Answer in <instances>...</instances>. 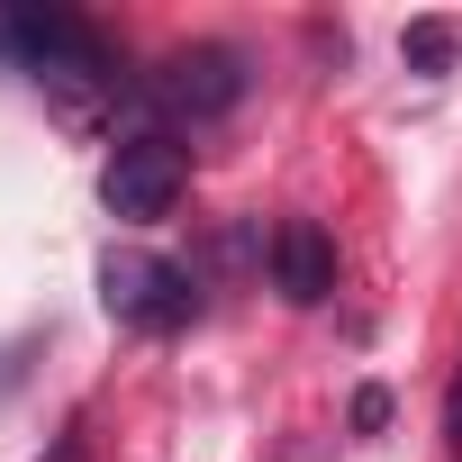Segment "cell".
I'll use <instances>...</instances> for the list:
<instances>
[{
	"instance_id": "cell-5",
	"label": "cell",
	"mask_w": 462,
	"mask_h": 462,
	"mask_svg": "<svg viewBox=\"0 0 462 462\" xmlns=\"http://www.w3.org/2000/svg\"><path fill=\"white\" fill-rule=\"evenodd\" d=\"M273 291L291 309H318L336 291V245H327V226L318 217H282L273 226Z\"/></svg>"
},
{
	"instance_id": "cell-3",
	"label": "cell",
	"mask_w": 462,
	"mask_h": 462,
	"mask_svg": "<svg viewBox=\"0 0 462 462\" xmlns=\"http://www.w3.org/2000/svg\"><path fill=\"white\" fill-rule=\"evenodd\" d=\"M181 190H190V154H181L163 127L118 136L109 163H100V208H109L118 226H154V217H172Z\"/></svg>"
},
{
	"instance_id": "cell-1",
	"label": "cell",
	"mask_w": 462,
	"mask_h": 462,
	"mask_svg": "<svg viewBox=\"0 0 462 462\" xmlns=\"http://www.w3.org/2000/svg\"><path fill=\"white\" fill-rule=\"evenodd\" d=\"M0 55H10L37 91H64V100H82V91H109V82H118V64H109L100 28H91V19H73V10H0Z\"/></svg>"
},
{
	"instance_id": "cell-4",
	"label": "cell",
	"mask_w": 462,
	"mask_h": 462,
	"mask_svg": "<svg viewBox=\"0 0 462 462\" xmlns=\"http://www.w3.org/2000/svg\"><path fill=\"white\" fill-rule=\"evenodd\" d=\"M100 309L136 336H181L199 318V282L172 254H109L100 263Z\"/></svg>"
},
{
	"instance_id": "cell-6",
	"label": "cell",
	"mask_w": 462,
	"mask_h": 462,
	"mask_svg": "<svg viewBox=\"0 0 462 462\" xmlns=\"http://www.w3.org/2000/svg\"><path fill=\"white\" fill-rule=\"evenodd\" d=\"M453 55H462V28L453 19H408V37H399V64L408 73H444Z\"/></svg>"
},
{
	"instance_id": "cell-2",
	"label": "cell",
	"mask_w": 462,
	"mask_h": 462,
	"mask_svg": "<svg viewBox=\"0 0 462 462\" xmlns=\"http://www.w3.org/2000/svg\"><path fill=\"white\" fill-rule=\"evenodd\" d=\"M254 91V64H245V46H217V37H199V46H172L145 82H136V100L163 118V127H208V118H226Z\"/></svg>"
},
{
	"instance_id": "cell-8",
	"label": "cell",
	"mask_w": 462,
	"mask_h": 462,
	"mask_svg": "<svg viewBox=\"0 0 462 462\" xmlns=\"http://www.w3.org/2000/svg\"><path fill=\"white\" fill-rule=\"evenodd\" d=\"M390 417V390H354V426H381Z\"/></svg>"
},
{
	"instance_id": "cell-7",
	"label": "cell",
	"mask_w": 462,
	"mask_h": 462,
	"mask_svg": "<svg viewBox=\"0 0 462 462\" xmlns=\"http://www.w3.org/2000/svg\"><path fill=\"white\" fill-rule=\"evenodd\" d=\"M444 453L462 462V363H453V390H444Z\"/></svg>"
}]
</instances>
